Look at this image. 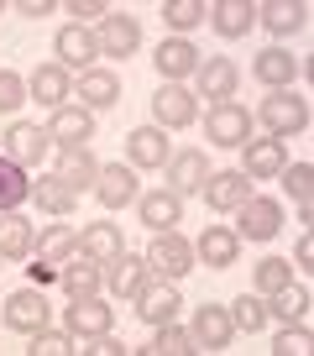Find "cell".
Returning a JSON list of instances; mask_svg holds the SVG:
<instances>
[{"instance_id": "cell-40", "label": "cell", "mask_w": 314, "mask_h": 356, "mask_svg": "<svg viewBox=\"0 0 314 356\" xmlns=\"http://www.w3.org/2000/svg\"><path fill=\"white\" fill-rule=\"evenodd\" d=\"M26 341H32V346H26L32 356H68V351H78V346H74V335H68V330H53V325L32 330Z\"/></svg>"}, {"instance_id": "cell-1", "label": "cell", "mask_w": 314, "mask_h": 356, "mask_svg": "<svg viewBox=\"0 0 314 356\" xmlns=\"http://www.w3.org/2000/svg\"><path fill=\"white\" fill-rule=\"evenodd\" d=\"M257 121L267 126V136H299V131H309V100L304 95H293V89H272L267 100L257 105Z\"/></svg>"}, {"instance_id": "cell-30", "label": "cell", "mask_w": 314, "mask_h": 356, "mask_svg": "<svg viewBox=\"0 0 314 356\" xmlns=\"http://www.w3.org/2000/svg\"><path fill=\"white\" fill-rule=\"evenodd\" d=\"M179 304L183 299H179V289H173L168 278H163V283H147V289L136 293V314H142L147 325H168L173 314H179Z\"/></svg>"}, {"instance_id": "cell-21", "label": "cell", "mask_w": 314, "mask_h": 356, "mask_svg": "<svg viewBox=\"0 0 314 356\" xmlns=\"http://www.w3.org/2000/svg\"><path fill=\"white\" fill-rule=\"evenodd\" d=\"M152 58H157V74L168 79V84H179V79H189L194 68L204 63V58H199V47H194L189 37H163V47H157Z\"/></svg>"}, {"instance_id": "cell-23", "label": "cell", "mask_w": 314, "mask_h": 356, "mask_svg": "<svg viewBox=\"0 0 314 356\" xmlns=\"http://www.w3.org/2000/svg\"><path fill=\"white\" fill-rule=\"evenodd\" d=\"M194 79H199V95H210L215 105H225L236 95V84H241V68H236L231 58H204V63L194 68Z\"/></svg>"}, {"instance_id": "cell-37", "label": "cell", "mask_w": 314, "mask_h": 356, "mask_svg": "<svg viewBox=\"0 0 314 356\" xmlns=\"http://www.w3.org/2000/svg\"><path fill=\"white\" fill-rule=\"evenodd\" d=\"M204 16H210V6H204V0H168V6H163V22L173 26V32H194V26H204Z\"/></svg>"}, {"instance_id": "cell-34", "label": "cell", "mask_w": 314, "mask_h": 356, "mask_svg": "<svg viewBox=\"0 0 314 356\" xmlns=\"http://www.w3.org/2000/svg\"><path fill=\"white\" fill-rule=\"evenodd\" d=\"M74 252H78V231H74V225H63V220L47 225V231L32 241V257H42L47 267H63Z\"/></svg>"}, {"instance_id": "cell-12", "label": "cell", "mask_w": 314, "mask_h": 356, "mask_svg": "<svg viewBox=\"0 0 314 356\" xmlns=\"http://www.w3.org/2000/svg\"><path fill=\"white\" fill-rule=\"evenodd\" d=\"M204 200H210V210H220V215H236L241 204L251 200V178L241 173V168H220V173H210V184H204Z\"/></svg>"}, {"instance_id": "cell-28", "label": "cell", "mask_w": 314, "mask_h": 356, "mask_svg": "<svg viewBox=\"0 0 314 356\" xmlns=\"http://www.w3.org/2000/svg\"><path fill=\"white\" fill-rule=\"evenodd\" d=\"M53 178H63V184H68L74 194H84V189H94V178H100V157H94L90 147H74V152H63V157H58Z\"/></svg>"}, {"instance_id": "cell-43", "label": "cell", "mask_w": 314, "mask_h": 356, "mask_svg": "<svg viewBox=\"0 0 314 356\" xmlns=\"http://www.w3.org/2000/svg\"><path fill=\"white\" fill-rule=\"evenodd\" d=\"M283 283H293V262H283V257L257 262V293H278Z\"/></svg>"}, {"instance_id": "cell-4", "label": "cell", "mask_w": 314, "mask_h": 356, "mask_svg": "<svg viewBox=\"0 0 314 356\" xmlns=\"http://www.w3.org/2000/svg\"><path fill=\"white\" fill-rule=\"evenodd\" d=\"M152 115H157L163 131H183V126L199 121V100H194V89H183V84H163L152 95Z\"/></svg>"}, {"instance_id": "cell-46", "label": "cell", "mask_w": 314, "mask_h": 356, "mask_svg": "<svg viewBox=\"0 0 314 356\" xmlns=\"http://www.w3.org/2000/svg\"><path fill=\"white\" fill-rule=\"evenodd\" d=\"M26 273H32V283H37V289H47V283H58V267H47L42 257H37V262H26Z\"/></svg>"}, {"instance_id": "cell-42", "label": "cell", "mask_w": 314, "mask_h": 356, "mask_svg": "<svg viewBox=\"0 0 314 356\" xmlns=\"http://www.w3.org/2000/svg\"><path fill=\"white\" fill-rule=\"evenodd\" d=\"M26 105V79L16 68H0V115H16Z\"/></svg>"}, {"instance_id": "cell-49", "label": "cell", "mask_w": 314, "mask_h": 356, "mask_svg": "<svg viewBox=\"0 0 314 356\" xmlns=\"http://www.w3.org/2000/svg\"><path fill=\"white\" fill-rule=\"evenodd\" d=\"M0 11H6V6H0Z\"/></svg>"}, {"instance_id": "cell-20", "label": "cell", "mask_w": 314, "mask_h": 356, "mask_svg": "<svg viewBox=\"0 0 314 356\" xmlns=\"http://www.w3.org/2000/svg\"><path fill=\"white\" fill-rule=\"evenodd\" d=\"M94 42H100L105 58H131L136 47H142V22H136V16H105Z\"/></svg>"}, {"instance_id": "cell-31", "label": "cell", "mask_w": 314, "mask_h": 356, "mask_svg": "<svg viewBox=\"0 0 314 356\" xmlns=\"http://www.w3.org/2000/svg\"><path fill=\"white\" fill-rule=\"evenodd\" d=\"M204 22H210L220 37H247L251 22H257V6H251V0H215Z\"/></svg>"}, {"instance_id": "cell-39", "label": "cell", "mask_w": 314, "mask_h": 356, "mask_svg": "<svg viewBox=\"0 0 314 356\" xmlns=\"http://www.w3.org/2000/svg\"><path fill=\"white\" fill-rule=\"evenodd\" d=\"M147 351H152V356H189L194 351V335L189 330H183V325H157V341L152 346H147Z\"/></svg>"}, {"instance_id": "cell-29", "label": "cell", "mask_w": 314, "mask_h": 356, "mask_svg": "<svg viewBox=\"0 0 314 356\" xmlns=\"http://www.w3.org/2000/svg\"><path fill=\"white\" fill-rule=\"evenodd\" d=\"M257 22L272 37H293L309 26V6H299V0H267V6H257Z\"/></svg>"}, {"instance_id": "cell-5", "label": "cell", "mask_w": 314, "mask_h": 356, "mask_svg": "<svg viewBox=\"0 0 314 356\" xmlns=\"http://www.w3.org/2000/svg\"><path fill=\"white\" fill-rule=\"evenodd\" d=\"M152 283V267H147V257L136 252H121L115 262H105V289H110V299H126L136 304V293Z\"/></svg>"}, {"instance_id": "cell-44", "label": "cell", "mask_w": 314, "mask_h": 356, "mask_svg": "<svg viewBox=\"0 0 314 356\" xmlns=\"http://www.w3.org/2000/svg\"><path fill=\"white\" fill-rule=\"evenodd\" d=\"M272 351L278 356H309L314 351V335H309V325H288V330L272 341Z\"/></svg>"}, {"instance_id": "cell-27", "label": "cell", "mask_w": 314, "mask_h": 356, "mask_svg": "<svg viewBox=\"0 0 314 356\" xmlns=\"http://www.w3.org/2000/svg\"><path fill=\"white\" fill-rule=\"evenodd\" d=\"M63 95H74V84H68V68H58V63H42L26 79V100H37L42 111H58Z\"/></svg>"}, {"instance_id": "cell-6", "label": "cell", "mask_w": 314, "mask_h": 356, "mask_svg": "<svg viewBox=\"0 0 314 356\" xmlns=\"http://www.w3.org/2000/svg\"><path fill=\"white\" fill-rule=\"evenodd\" d=\"M47 136H53L58 152L90 147V136H94V111H84V105H58L53 121H47Z\"/></svg>"}, {"instance_id": "cell-16", "label": "cell", "mask_w": 314, "mask_h": 356, "mask_svg": "<svg viewBox=\"0 0 314 356\" xmlns=\"http://www.w3.org/2000/svg\"><path fill=\"white\" fill-rule=\"evenodd\" d=\"M210 157L199 152V147H189V152H173L168 157V189L173 194H199L204 184H210Z\"/></svg>"}, {"instance_id": "cell-19", "label": "cell", "mask_w": 314, "mask_h": 356, "mask_svg": "<svg viewBox=\"0 0 314 356\" xmlns=\"http://www.w3.org/2000/svg\"><path fill=\"white\" fill-rule=\"evenodd\" d=\"M58 283H63L68 299H94V293H100V283H105V267L90 262L84 252H74L63 267H58Z\"/></svg>"}, {"instance_id": "cell-24", "label": "cell", "mask_w": 314, "mask_h": 356, "mask_svg": "<svg viewBox=\"0 0 314 356\" xmlns=\"http://www.w3.org/2000/svg\"><path fill=\"white\" fill-rule=\"evenodd\" d=\"M194 257L210 267H231V262H241V236L231 225H204V236L194 241Z\"/></svg>"}, {"instance_id": "cell-45", "label": "cell", "mask_w": 314, "mask_h": 356, "mask_svg": "<svg viewBox=\"0 0 314 356\" xmlns=\"http://www.w3.org/2000/svg\"><path fill=\"white\" fill-rule=\"evenodd\" d=\"M63 11H74L78 26H90V22H105V16H110V6H105V0H68Z\"/></svg>"}, {"instance_id": "cell-11", "label": "cell", "mask_w": 314, "mask_h": 356, "mask_svg": "<svg viewBox=\"0 0 314 356\" xmlns=\"http://www.w3.org/2000/svg\"><path fill=\"white\" fill-rule=\"evenodd\" d=\"M189 335H194V351H225V346L236 341L231 309H225V304H199V314H194Z\"/></svg>"}, {"instance_id": "cell-18", "label": "cell", "mask_w": 314, "mask_h": 356, "mask_svg": "<svg viewBox=\"0 0 314 356\" xmlns=\"http://www.w3.org/2000/svg\"><path fill=\"white\" fill-rule=\"evenodd\" d=\"M110 304L100 299H68V314H63V330L74 335V341H90V335H105L110 330Z\"/></svg>"}, {"instance_id": "cell-17", "label": "cell", "mask_w": 314, "mask_h": 356, "mask_svg": "<svg viewBox=\"0 0 314 356\" xmlns=\"http://www.w3.org/2000/svg\"><path fill=\"white\" fill-rule=\"evenodd\" d=\"M168 131L163 126H136L126 136V163L131 168H168Z\"/></svg>"}, {"instance_id": "cell-25", "label": "cell", "mask_w": 314, "mask_h": 356, "mask_svg": "<svg viewBox=\"0 0 314 356\" xmlns=\"http://www.w3.org/2000/svg\"><path fill=\"white\" fill-rule=\"evenodd\" d=\"M74 95H78L84 111H110V105L121 100V79H115L110 68H90V74H78Z\"/></svg>"}, {"instance_id": "cell-33", "label": "cell", "mask_w": 314, "mask_h": 356, "mask_svg": "<svg viewBox=\"0 0 314 356\" xmlns=\"http://www.w3.org/2000/svg\"><path fill=\"white\" fill-rule=\"evenodd\" d=\"M32 200H37V210H42V215H53V220H68V215L78 210V194L68 189L63 178H53V173L32 184Z\"/></svg>"}, {"instance_id": "cell-9", "label": "cell", "mask_w": 314, "mask_h": 356, "mask_svg": "<svg viewBox=\"0 0 314 356\" xmlns=\"http://www.w3.org/2000/svg\"><path fill=\"white\" fill-rule=\"evenodd\" d=\"M236 215H241V220H236V236H241V241H272V236L283 231V204L262 200V194H251Z\"/></svg>"}, {"instance_id": "cell-22", "label": "cell", "mask_w": 314, "mask_h": 356, "mask_svg": "<svg viewBox=\"0 0 314 356\" xmlns=\"http://www.w3.org/2000/svg\"><path fill=\"white\" fill-rule=\"evenodd\" d=\"M78 252L90 257V262H115V257L126 252V236H121V225L115 220H94V225H84L78 231Z\"/></svg>"}, {"instance_id": "cell-10", "label": "cell", "mask_w": 314, "mask_h": 356, "mask_svg": "<svg viewBox=\"0 0 314 356\" xmlns=\"http://www.w3.org/2000/svg\"><path fill=\"white\" fill-rule=\"evenodd\" d=\"M53 47H58V68H78V74H90L94 58H100V42H94V32H90V26H78V22L58 26Z\"/></svg>"}, {"instance_id": "cell-32", "label": "cell", "mask_w": 314, "mask_h": 356, "mask_svg": "<svg viewBox=\"0 0 314 356\" xmlns=\"http://www.w3.org/2000/svg\"><path fill=\"white\" fill-rule=\"evenodd\" d=\"M251 74H257V84H267V89H293L299 63H293V53H283V47H267V53L251 58Z\"/></svg>"}, {"instance_id": "cell-14", "label": "cell", "mask_w": 314, "mask_h": 356, "mask_svg": "<svg viewBox=\"0 0 314 356\" xmlns=\"http://www.w3.org/2000/svg\"><path fill=\"white\" fill-rule=\"evenodd\" d=\"M136 194H142V184H136V173L126 163H100L94 200H100L105 210H126V204H136Z\"/></svg>"}, {"instance_id": "cell-2", "label": "cell", "mask_w": 314, "mask_h": 356, "mask_svg": "<svg viewBox=\"0 0 314 356\" xmlns=\"http://www.w3.org/2000/svg\"><path fill=\"white\" fill-rule=\"evenodd\" d=\"M147 267H152L157 278H189L194 273V241H183L179 231H152V246H147Z\"/></svg>"}, {"instance_id": "cell-26", "label": "cell", "mask_w": 314, "mask_h": 356, "mask_svg": "<svg viewBox=\"0 0 314 356\" xmlns=\"http://www.w3.org/2000/svg\"><path fill=\"white\" fill-rule=\"evenodd\" d=\"M32 241H37V231H32L26 215L0 210V262H26V257H32Z\"/></svg>"}, {"instance_id": "cell-7", "label": "cell", "mask_w": 314, "mask_h": 356, "mask_svg": "<svg viewBox=\"0 0 314 356\" xmlns=\"http://www.w3.org/2000/svg\"><path fill=\"white\" fill-rule=\"evenodd\" d=\"M204 136H210L215 147H241L251 136V111H247V105H236V100L210 105V115H204Z\"/></svg>"}, {"instance_id": "cell-15", "label": "cell", "mask_w": 314, "mask_h": 356, "mask_svg": "<svg viewBox=\"0 0 314 356\" xmlns=\"http://www.w3.org/2000/svg\"><path fill=\"white\" fill-rule=\"evenodd\" d=\"M136 215H142L147 231H179V220H183V194H173V189L136 194Z\"/></svg>"}, {"instance_id": "cell-36", "label": "cell", "mask_w": 314, "mask_h": 356, "mask_svg": "<svg viewBox=\"0 0 314 356\" xmlns=\"http://www.w3.org/2000/svg\"><path fill=\"white\" fill-rule=\"evenodd\" d=\"M22 200H32V178H26V168H16L0 152V210H16Z\"/></svg>"}, {"instance_id": "cell-47", "label": "cell", "mask_w": 314, "mask_h": 356, "mask_svg": "<svg viewBox=\"0 0 314 356\" xmlns=\"http://www.w3.org/2000/svg\"><path fill=\"white\" fill-rule=\"evenodd\" d=\"M293 262H299L304 273L314 267V236H299V246H293Z\"/></svg>"}, {"instance_id": "cell-3", "label": "cell", "mask_w": 314, "mask_h": 356, "mask_svg": "<svg viewBox=\"0 0 314 356\" xmlns=\"http://www.w3.org/2000/svg\"><path fill=\"white\" fill-rule=\"evenodd\" d=\"M0 320H6V330L32 335V330H42V325L53 320V304H47V293L32 283V289H16L11 299H6V314H0Z\"/></svg>"}, {"instance_id": "cell-8", "label": "cell", "mask_w": 314, "mask_h": 356, "mask_svg": "<svg viewBox=\"0 0 314 356\" xmlns=\"http://www.w3.org/2000/svg\"><path fill=\"white\" fill-rule=\"evenodd\" d=\"M288 168V147L278 136H247L241 142V173L257 184V178H278Z\"/></svg>"}, {"instance_id": "cell-13", "label": "cell", "mask_w": 314, "mask_h": 356, "mask_svg": "<svg viewBox=\"0 0 314 356\" xmlns=\"http://www.w3.org/2000/svg\"><path fill=\"white\" fill-rule=\"evenodd\" d=\"M47 147H53V136L37 121H11V131H6V157H11L16 168H37L47 157Z\"/></svg>"}, {"instance_id": "cell-41", "label": "cell", "mask_w": 314, "mask_h": 356, "mask_svg": "<svg viewBox=\"0 0 314 356\" xmlns=\"http://www.w3.org/2000/svg\"><path fill=\"white\" fill-rule=\"evenodd\" d=\"M283 189L293 194V204H314V168L309 163H293V168H283Z\"/></svg>"}, {"instance_id": "cell-38", "label": "cell", "mask_w": 314, "mask_h": 356, "mask_svg": "<svg viewBox=\"0 0 314 356\" xmlns=\"http://www.w3.org/2000/svg\"><path fill=\"white\" fill-rule=\"evenodd\" d=\"M267 320H272V314H267V299H257V293H241V299L231 304V325H236V330H247V335H257Z\"/></svg>"}, {"instance_id": "cell-35", "label": "cell", "mask_w": 314, "mask_h": 356, "mask_svg": "<svg viewBox=\"0 0 314 356\" xmlns=\"http://www.w3.org/2000/svg\"><path fill=\"white\" fill-rule=\"evenodd\" d=\"M309 289H304V283H283L278 293H267V314H278L283 325H304L309 320Z\"/></svg>"}, {"instance_id": "cell-48", "label": "cell", "mask_w": 314, "mask_h": 356, "mask_svg": "<svg viewBox=\"0 0 314 356\" xmlns=\"http://www.w3.org/2000/svg\"><path fill=\"white\" fill-rule=\"evenodd\" d=\"M16 11H22V16H32V22H42V16H47V11H58V6H47V0H22Z\"/></svg>"}]
</instances>
